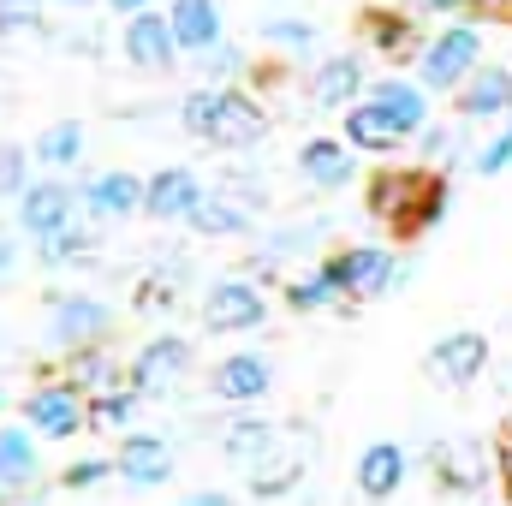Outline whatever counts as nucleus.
I'll list each match as a JSON object with an SVG mask.
<instances>
[{
	"instance_id": "f257e3e1",
	"label": "nucleus",
	"mask_w": 512,
	"mask_h": 506,
	"mask_svg": "<svg viewBox=\"0 0 512 506\" xmlns=\"http://www.w3.org/2000/svg\"><path fill=\"white\" fill-rule=\"evenodd\" d=\"M179 120H185V131L197 143H215V149H251L268 131L262 108L251 96H239V90H191L179 102Z\"/></svg>"
},
{
	"instance_id": "f03ea898",
	"label": "nucleus",
	"mask_w": 512,
	"mask_h": 506,
	"mask_svg": "<svg viewBox=\"0 0 512 506\" xmlns=\"http://www.w3.org/2000/svg\"><path fill=\"white\" fill-rule=\"evenodd\" d=\"M441 209H447V185L429 173H376V185H370V215L387 221L399 239L429 233L441 221Z\"/></svg>"
},
{
	"instance_id": "7ed1b4c3",
	"label": "nucleus",
	"mask_w": 512,
	"mask_h": 506,
	"mask_svg": "<svg viewBox=\"0 0 512 506\" xmlns=\"http://www.w3.org/2000/svg\"><path fill=\"white\" fill-rule=\"evenodd\" d=\"M477 72H483V36L471 24H453L435 42H423V84L429 90H465Z\"/></svg>"
},
{
	"instance_id": "20e7f679",
	"label": "nucleus",
	"mask_w": 512,
	"mask_h": 506,
	"mask_svg": "<svg viewBox=\"0 0 512 506\" xmlns=\"http://www.w3.org/2000/svg\"><path fill=\"white\" fill-rule=\"evenodd\" d=\"M108 334H114V310H108L102 298H84V292L54 298V310H48V340H54L66 358H78V352H102Z\"/></svg>"
},
{
	"instance_id": "39448f33",
	"label": "nucleus",
	"mask_w": 512,
	"mask_h": 506,
	"mask_svg": "<svg viewBox=\"0 0 512 506\" xmlns=\"http://www.w3.org/2000/svg\"><path fill=\"white\" fill-rule=\"evenodd\" d=\"M24 423H30L36 435H48V441L84 435V429H90V399H84V387H72V381H48V387L30 393Z\"/></svg>"
},
{
	"instance_id": "423d86ee",
	"label": "nucleus",
	"mask_w": 512,
	"mask_h": 506,
	"mask_svg": "<svg viewBox=\"0 0 512 506\" xmlns=\"http://www.w3.org/2000/svg\"><path fill=\"white\" fill-rule=\"evenodd\" d=\"M78 203H84V191H72V185H60V179H42V185H30V191L18 197V227H24L30 239L72 233Z\"/></svg>"
},
{
	"instance_id": "0eeeda50",
	"label": "nucleus",
	"mask_w": 512,
	"mask_h": 506,
	"mask_svg": "<svg viewBox=\"0 0 512 506\" xmlns=\"http://www.w3.org/2000/svg\"><path fill=\"white\" fill-rule=\"evenodd\" d=\"M262 316H268L262 292H256L251 280H239V274L215 280L209 298H203V328H209V334H245V328H256Z\"/></svg>"
},
{
	"instance_id": "6e6552de",
	"label": "nucleus",
	"mask_w": 512,
	"mask_h": 506,
	"mask_svg": "<svg viewBox=\"0 0 512 506\" xmlns=\"http://www.w3.org/2000/svg\"><path fill=\"white\" fill-rule=\"evenodd\" d=\"M185 376H191V346H185L179 334H161V340H149V346L131 358V387H137L143 399L173 393Z\"/></svg>"
},
{
	"instance_id": "1a4fd4ad",
	"label": "nucleus",
	"mask_w": 512,
	"mask_h": 506,
	"mask_svg": "<svg viewBox=\"0 0 512 506\" xmlns=\"http://www.w3.org/2000/svg\"><path fill=\"white\" fill-rule=\"evenodd\" d=\"M328 268H334V280H340L352 298H376V292H387L393 280H405V268H399L382 245H352V251L328 256Z\"/></svg>"
},
{
	"instance_id": "9d476101",
	"label": "nucleus",
	"mask_w": 512,
	"mask_h": 506,
	"mask_svg": "<svg viewBox=\"0 0 512 506\" xmlns=\"http://www.w3.org/2000/svg\"><path fill=\"white\" fill-rule=\"evenodd\" d=\"M203 197L209 191L191 167H161L155 179H143V215H155V221H191Z\"/></svg>"
},
{
	"instance_id": "9b49d317",
	"label": "nucleus",
	"mask_w": 512,
	"mask_h": 506,
	"mask_svg": "<svg viewBox=\"0 0 512 506\" xmlns=\"http://www.w3.org/2000/svg\"><path fill=\"white\" fill-rule=\"evenodd\" d=\"M483 364H489V340H483L477 328L441 334V340L429 346V376L441 381V387H465V381H477L483 376Z\"/></svg>"
},
{
	"instance_id": "f8f14e48",
	"label": "nucleus",
	"mask_w": 512,
	"mask_h": 506,
	"mask_svg": "<svg viewBox=\"0 0 512 506\" xmlns=\"http://www.w3.org/2000/svg\"><path fill=\"white\" fill-rule=\"evenodd\" d=\"M126 60L137 72H167L173 60H179V36H173V18H161V12H137L126 24Z\"/></svg>"
},
{
	"instance_id": "ddd939ff",
	"label": "nucleus",
	"mask_w": 512,
	"mask_h": 506,
	"mask_svg": "<svg viewBox=\"0 0 512 506\" xmlns=\"http://www.w3.org/2000/svg\"><path fill=\"white\" fill-rule=\"evenodd\" d=\"M268 387H274V370H268V358H256V352H233V358H221V364L209 370V393L227 399V405H256Z\"/></svg>"
},
{
	"instance_id": "4468645a",
	"label": "nucleus",
	"mask_w": 512,
	"mask_h": 506,
	"mask_svg": "<svg viewBox=\"0 0 512 506\" xmlns=\"http://www.w3.org/2000/svg\"><path fill=\"white\" fill-rule=\"evenodd\" d=\"M114 471L126 477L131 489H161L173 477V447L161 435H126L114 453Z\"/></svg>"
},
{
	"instance_id": "2eb2a0df",
	"label": "nucleus",
	"mask_w": 512,
	"mask_h": 506,
	"mask_svg": "<svg viewBox=\"0 0 512 506\" xmlns=\"http://www.w3.org/2000/svg\"><path fill=\"white\" fill-rule=\"evenodd\" d=\"M405 471H411V459H405L399 441H370V447L358 453V495H364V501H387V495H399Z\"/></svg>"
},
{
	"instance_id": "dca6fc26",
	"label": "nucleus",
	"mask_w": 512,
	"mask_h": 506,
	"mask_svg": "<svg viewBox=\"0 0 512 506\" xmlns=\"http://www.w3.org/2000/svg\"><path fill=\"white\" fill-rule=\"evenodd\" d=\"M84 209H90V215H102V221H126V215L143 209V179L126 173V167L96 173V179L84 185Z\"/></svg>"
},
{
	"instance_id": "f3484780",
	"label": "nucleus",
	"mask_w": 512,
	"mask_h": 506,
	"mask_svg": "<svg viewBox=\"0 0 512 506\" xmlns=\"http://www.w3.org/2000/svg\"><path fill=\"white\" fill-rule=\"evenodd\" d=\"M298 173H304L316 191L352 185V143H346V137H310V143L298 149Z\"/></svg>"
},
{
	"instance_id": "a211bd4d",
	"label": "nucleus",
	"mask_w": 512,
	"mask_h": 506,
	"mask_svg": "<svg viewBox=\"0 0 512 506\" xmlns=\"http://www.w3.org/2000/svg\"><path fill=\"white\" fill-rule=\"evenodd\" d=\"M358 90H364V60H358V54H334V60L316 66V84H310L316 108H340V114H352V96H358Z\"/></svg>"
},
{
	"instance_id": "6ab92c4d",
	"label": "nucleus",
	"mask_w": 512,
	"mask_h": 506,
	"mask_svg": "<svg viewBox=\"0 0 512 506\" xmlns=\"http://www.w3.org/2000/svg\"><path fill=\"white\" fill-rule=\"evenodd\" d=\"M173 36H179V48H191L197 60L209 54V48H221V6L215 0H173Z\"/></svg>"
},
{
	"instance_id": "aec40b11",
	"label": "nucleus",
	"mask_w": 512,
	"mask_h": 506,
	"mask_svg": "<svg viewBox=\"0 0 512 506\" xmlns=\"http://www.w3.org/2000/svg\"><path fill=\"white\" fill-rule=\"evenodd\" d=\"M459 114L465 120H501V114H512V72L507 66H483L459 90Z\"/></svg>"
},
{
	"instance_id": "412c9836",
	"label": "nucleus",
	"mask_w": 512,
	"mask_h": 506,
	"mask_svg": "<svg viewBox=\"0 0 512 506\" xmlns=\"http://www.w3.org/2000/svg\"><path fill=\"white\" fill-rule=\"evenodd\" d=\"M42 477V453L36 435L18 423H0V489H30Z\"/></svg>"
},
{
	"instance_id": "4be33fe9",
	"label": "nucleus",
	"mask_w": 512,
	"mask_h": 506,
	"mask_svg": "<svg viewBox=\"0 0 512 506\" xmlns=\"http://www.w3.org/2000/svg\"><path fill=\"white\" fill-rule=\"evenodd\" d=\"M370 102H376L387 120L399 126V137H411V131L429 126V96H423L417 84H405V78H382V84L370 90Z\"/></svg>"
},
{
	"instance_id": "5701e85b",
	"label": "nucleus",
	"mask_w": 512,
	"mask_h": 506,
	"mask_svg": "<svg viewBox=\"0 0 512 506\" xmlns=\"http://www.w3.org/2000/svg\"><path fill=\"white\" fill-rule=\"evenodd\" d=\"M435 477H441V489H453V495H471V489H483V477H489V459H483V447H471V441H453V447H441V453H435Z\"/></svg>"
},
{
	"instance_id": "b1692460",
	"label": "nucleus",
	"mask_w": 512,
	"mask_h": 506,
	"mask_svg": "<svg viewBox=\"0 0 512 506\" xmlns=\"http://www.w3.org/2000/svg\"><path fill=\"white\" fill-rule=\"evenodd\" d=\"M191 227H197V233H209V239H245V233H251V209H245V203H233L227 191H209V197L197 203Z\"/></svg>"
},
{
	"instance_id": "393cba45",
	"label": "nucleus",
	"mask_w": 512,
	"mask_h": 506,
	"mask_svg": "<svg viewBox=\"0 0 512 506\" xmlns=\"http://www.w3.org/2000/svg\"><path fill=\"white\" fill-rule=\"evenodd\" d=\"M221 453H227L233 465H251V471H256V465L274 453V423H262V417H239V423H227Z\"/></svg>"
},
{
	"instance_id": "a878e982",
	"label": "nucleus",
	"mask_w": 512,
	"mask_h": 506,
	"mask_svg": "<svg viewBox=\"0 0 512 506\" xmlns=\"http://www.w3.org/2000/svg\"><path fill=\"white\" fill-rule=\"evenodd\" d=\"M346 143H352V149H370V155H387V149L399 143V126L387 120L376 102H358V108L346 114Z\"/></svg>"
},
{
	"instance_id": "bb28decb",
	"label": "nucleus",
	"mask_w": 512,
	"mask_h": 506,
	"mask_svg": "<svg viewBox=\"0 0 512 506\" xmlns=\"http://www.w3.org/2000/svg\"><path fill=\"white\" fill-rule=\"evenodd\" d=\"M340 298H346V286L334 280L328 262L310 268V274H298V280L286 286V304H292V310H328V304H340Z\"/></svg>"
},
{
	"instance_id": "cd10ccee",
	"label": "nucleus",
	"mask_w": 512,
	"mask_h": 506,
	"mask_svg": "<svg viewBox=\"0 0 512 506\" xmlns=\"http://www.w3.org/2000/svg\"><path fill=\"white\" fill-rule=\"evenodd\" d=\"M42 167H72L78 155H84V126L78 120H60V126H48L36 137V149H30Z\"/></svg>"
},
{
	"instance_id": "c85d7f7f",
	"label": "nucleus",
	"mask_w": 512,
	"mask_h": 506,
	"mask_svg": "<svg viewBox=\"0 0 512 506\" xmlns=\"http://www.w3.org/2000/svg\"><path fill=\"white\" fill-rule=\"evenodd\" d=\"M304 477V459L298 453H280V459H262L251 477V495H262V501H274V495H286L292 483Z\"/></svg>"
},
{
	"instance_id": "c756f323",
	"label": "nucleus",
	"mask_w": 512,
	"mask_h": 506,
	"mask_svg": "<svg viewBox=\"0 0 512 506\" xmlns=\"http://www.w3.org/2000/svg\"><path fill=\"white\" fill-rule=\"evenodd\" d=\"M137 387H114V393H102V399H90V423L96 429H126L131 417H137Z\"/></svg>"
},
{
	"instance_id": "7c9ffc66",
	"label": "nucleus",
	"mask_w": 512,
	"mask_h": 506,
	"mask_svg": "<svg viewBox=\"0 0 512 506\" xmlns=\"http://www.w3.org/2000/svg\"><path fill=\"white\" fill-rule=\"evenodd\" d=\"M364 30H370V42H376L382 54H411V24H405V18L370 12V18H364Z\"/></svg>"
},
{
	"instance_id": "2f4dec72",
	"label": "nucleus",
	"mask_w": 512,
	"mask_h": 506,
	"mask_svg": "<svg viewBox=\"0 0 512 506\" xmlns=\"http://www.w3.org/2000/svg\"><path fill=\"white\" fill-rule=\"evenodd\" d=\"M24 167H30V155H24L18 143H6V149H0V197L30 191V185H24Z\"/></svg>"
},
{
	"instance_id": "473e14b6",
	"label": "nucleus",
	"mask_w": 512,
	"mask_h": 506,
	"mask_svg": "<svg viewBox=\"0 0 512 506\" xmlns=\"http://www.w3.org/2000/svg\"><path fill=\"white\" fill-rule=\"evenodd\" d=\"M262 36H268V42H292V48H310V42H316V30H310L304 18H268Z\"/></svg>"
},
{
	"instance_id": "72a5a7b5",
	"label": "nucleus",
	"mask_w": 512,
	"mask_h": 506,
	"mask_svg": "<svg viewBox=\"0 0 512 506\" xmlns=\"http://www.w3.org/2000/svg\"><path fill=\"white\" fill-rule=\"evenodd\" d=\"M102 477H114V465H108V459H78V465H66V471H60V483H66V489H96Z\"/></svg>"
},
{
	"instance_id": "f704fd0d",
	"label": "nucleus",
	"mask_w": 512,
	"mask_h": 506,
	"mask_svg": "<svg viewBox=\"0 0 512 506\" xmlns=\"http://www.w3.org/2000/svg\"><path fill=\"white\" fill-rule=\"evenodd\" d=\"M316 239H310V227H286V233H274L268 245H262V262H280V256H292V251H310Z\"/></svg>"
},
{
	"instance_id": "c9c22d12",
	"label": "nucleus",
	"mask_w": 512,
	"mask_h": 506,
	"mask_svg": "<svg viewBox=\"0 0 512 506\" xmlns=\"http://www.w3.org/2000/svg\"><path fill=\"white\" fill-rule=\"evenodd\" d=\"M36 251H42V262H48V268H60V262H72V256L84 251V233H78V227H72V233H54V239H42Z\"/></svg>"
},
{
	"instance_id": "e433bc0d",
	"label": "nucleus",
	"mask_w": 512,
	"mask_h": 506,
	"mask_svg": "<svg viewBox=\"0 0 512 506\" xmlns=\"http://www.w3.org/2000/svg\"><path fill=\"white\" fill-rule=\"evenodd\" d=\"M512 167V126L495 137V143H483L477 149V173H507Z\"/></svg>"
},
{
	"instance_id": "4c0bfd02",
	"label": "nucleus",
	"mask_w": 512,
	"mask_h": 506,
	"mask_svg": "<svg viewBox=\"0 0 512 506\" xmlns=\"http://www.w3.org/2000/svg\"><path fill=\"white\" fill-rule=\"evenodd\" d=\"M42 0H0V30H30Z\"/></svg>"
},
{
	"instance_id": "58836bf2",
	"label": "nucleus",
	"mask_w": 512,
	"mask_h": 506,
	"mask_svg": "<svg viewBox=\"0 0 512 506\" xmlns=\"http://www.w3.org/2000/svg\"><path fill=\"white\" fill-rule=\"evenodd\" d=\"M483 18H495V24H512V0H471Z\"/></svg>"
},
{
	"instance_id": "ea45409f",
	"label": "nucleus",
	"mask_w": 512,
	"mask_h": 506,
	"mask_svg": "<svg viewBox=\"0 0 512 506\" xmlns=\"http://www.w3.org/2000/svg\"><path fill=\"white\" fill-rule=\"evenodd\" d=\"M179 506H233V501H227L221 489H197V495H185Z\"/></svg>"
},
{
	"instance_id": "a19ab883",
	"label": "nucleus",
	"mask_w": 512,
	"mask_h": 506,
	"mask_svg": "<svg viewBox=\"0 0 512 506\" xmlns=\"http://www.w3.org/2000/svg\"><path fill=\"white\" fill-rule=\"evenodd\" d=\"M108 6H114V12H126V18H137V12H155L149 0H108Z\"/></svg>"
},
{
	"instance_id": "79ce46f5",
	"label": "nucleus",
	"mask_w": 512,
	"mask_h": 506,
	"mask_svg": "<svg viewBox=\"0 0 512 506\" xmlns=\"http://www.w3.org/2000/svg\"><path fill=\"white\" fill-rule=\"evenodd\" d=\"M6 268H12V239L0 233V274H6Z\"/></svg>"
},
{
	"instance_id": "37998d69",
	"label": "nucleus",
	"mask_w": 512,
	"mask_h": 506,
	"mask_svg": "<svg viewBox=\"0 0 512 506\" xmlns=\"http://www.w3.org/2000/svg\"><path fill=\"white\" fill-rule=\"evenodd\" d=\"M501 477H507V495H512V447L501 453Z\"/></svg>"
},
{
	"instance_id": "c03bdc74",
	"label": "nucleus",
	"mask_w": 512,
	"mask_h": 506,
	"mask_svg": "<svg viewBox=\"0 0 512 506\" xmlns=\"http://www.w3.org/2000/svg\"><path fill=\"white\" fill-rule=\"evenodd\" d=\"M60 6H90V0H60Z\"/></svg>"
},
{
	"instance_id": "a18cd8bd",
	"label": "nucleus",
	"mask_w": 512,
	"mask_h": 506,
	"mask_svg": "<svg viewBox=\"0 0 512 506\" xmlns=\"http://www.w3.org/2000/svg\"><path fill=\"white\" fill-rule=\"evenodd\" d=\"M507 447H512V411H507Z\"/></svg>"
}]
</instances>
